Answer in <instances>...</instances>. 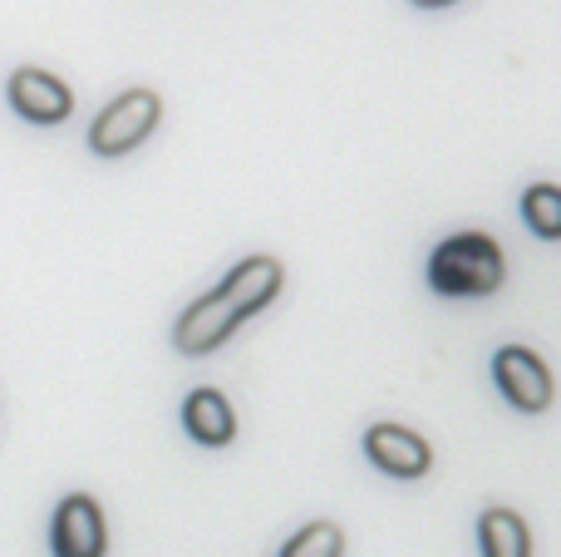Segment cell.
I'll list each match as a JSON object with an SVG mask.
<instances>
[{"label":"cell","instance_id":"cell-9","mask_svg":"<svg viewBox=\"0 0 561 557\" xmlns=\"http://www.w3.org/2000/svg\"><path fill=\"white\" fill-rule=\"evenodd\" d=\"M478 548H483V557H533V528L513 509H483Z\"/></svg>","mask_w":561,"mask_h":557},{"label":"cell","instance_id":"cell-2","mask_svg":"<svg viewBox=\"0 0 561 557\" xmlns=\"http://www.w3.org/2000/svg\"><path fill=\"white\" fill-rule=\"evenodd\" d=\"M507 276L503 247L483 232L444 237L428 257V286L438 296H493Z\"/></svg>","mask_w":561,"mask_h":557},{"label":"cell","instance_id":"cell-4","mask_svg":"<svg viewBox=\"0 0 561 557\" xmlns=\"http://www.w3.org/2000/svg\"><path fill=\"white\" fill-rule=\"evenodd\" d=\"M493 380L507 395V405L523 414H542L552 405V371L542 365V355L527 345H503L493 355Z\"/></svg>","mask_w":561,"mask_h":557},{"label":"cell","instance_id":"cell-12","mask_svg":"<svg viewBox=\"0 0 561 557\" xmlns=\"http://www.w3.org/2000/svg\"><path fill=\"white\" fill-rule=\"evenodd\" d=\"M414 5H428V10H438V5H454V0H414Z\"/></svg>","mask_w":561,"mask_h":557},{"label":"cell","instance_id":"cell-1","mask_svg":"<svg viewBox=\"0 0 561 557\" xmlns=\"http://www.w3.org/2000/svg\"><path fill=\"white\" fill-rule=\"evenodd\" d=\"M280 282H286V272H280L276 257H247V262H237L232 272L222 276L217 292L197 296V302L178 316V326H173L178 355H213L247 316H256L262 306L276 302Z\"/></svg>","mask_w":561,"mask_h":557},{"label":"cell","instance_id":"cell-11","mask_svg":"<svg viewBox=\"0 0 561 557\" xmlns=\"http://www.w3.org/2000/svg\"><path fill=\"white\" fill-rule=\"evenodd\" d=\"M280 557H345V533L325 519L306 523V528H296L280 543Z\"/></svg>","mask_w":561,"mask_h":557},{"label":"cell","instance_id":"cell-3","mask_svg":"<svg viewBox=\"0 0 561 557\" xmlns=\"http://www.w3.org/2000/svg\"><path fill=\"white\" fill-rule=\"evenodd\" d=\"M158 114H163V99H158L153 89H128V94H118L114 104L89 124V148H94L99 158L128 154V148H138L158 128Z\"/></svg>","mask_w":561,"mask_h":557},{"label":"cell","instance_id":"cell-10","mask_svg":"<svg viewBox=\"0 0 561 557\" xmlns=\"http://www.w3.org/2000/svg\"><path fill=\"white\" fill-rule=\"evenodd\" d=\"M523 217L542 242H561V187L557 183H533L523 193Z\"/></svg>","mask_w":561,"mask_h":557},{"label":"cell","instance_id":"cell-6","mask_svg":"<svg viewBox=\"0 0 561 557\" xmlns=\"http://www.w3.org/2000/svg\"><path fill=\"white\" fill-rule=\"evenodd\" d=\"M365 454L379 474L389 479H424L434 469V450L424 434L404 430V424H369L365 430Z\"/></svg>","mask_w":561,"mask_h":557},{"label":"cell","instance_id":"cell-8","mask_svg":"<svg viewBox=\"0 0 561 557\" xmlns=\"http://www.w3.org/2000/svg\"><path fill=\"white\" fill-rule=\"evenodd\" d=\"M183 430L207 450H222L237 440V414L222 390H193L183 400Z\"/></svg>","mask_w":561,"mask_h":557},{"label":"cell","instance_id":"cell-5","mask_svg":"<svg viewBox=\"0 0 561 557\" xmlns=\"http://www.w3.org/2000/svg\"><path fill=\"white\" fill-rule=\"evenodd\" d=\"M49 548H55V557H104L108 553L104 509H99L89 493H69V499L55 509Z\"/></svg>","mask_w":561,"mask_h":557},{"label":"cell","instance_id":"cell-7","mask_svg":"<svg viewBox=\"0 0 561 557\" xmlns=\"http://www.w3.org/2000/svg\"><path fill=\"white\" fill-rule=\"evenodd\" d=\"M5 94H10V104H15V114L30 118V124H65L69 109H75L69 84L45 75V69H15Z\"/></svg>","mask_w":561,"mask_h":557}]
</instances>
